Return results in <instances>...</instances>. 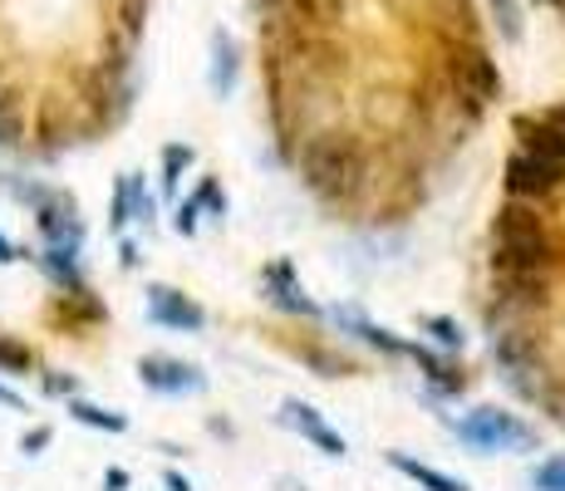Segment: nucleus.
Wrapping results in <instances>:
<instances>
[{
    "label": "nucleus",
    "mask_w": 565,
    "mask_h": 491,
    "mask_svg": "<svg viewBox=\"0 0 565 491\" xmlns=\"http://www.w3.org/2000/svg\"><path fill=\"white\" fill-rule=\"evenodd\" d=\"M0 408H15V413H25V398H20L15 388H6V384H0Z\"/></svg>",
    "instance_id": "obj_28"
},
{
    "label": "nucleus",
    "mask_w": 565,
    "mask_h": 491,
    "mask_svg": "<svg viewBox=\"0 0 565 491\" xmlns=\"http://www.w3.org/2000/svg\"><path fill=\"white\" fill-rule=\"evenodd\" d=\"M40 266H45V276L60 280L64 290H79V246H50L45 256H40Z\"/></svg>",
    "instance_id": "obj_12"
},
{
    "label": "nucleus",
    "mask_w": 565,
    "mask_h": 491,
    "mask_svg": "<svg viewBox=\"0 0 565 491\" xmlns=\"http://www.w3.org/2000/svg\"><path fill=\"white\" fill-rule=\"evenodd\" d=\"M178 232H182V236L198 232V202H182V206H178Z\"/></svg>",
    "instance_id": "obj_26"
},
{
    "label": "nucleus",
    "mask_w": 565,
    "mask_h": 491,
    "mask_svg": "<svg viewBox=\"0 0 565 491\" xmlns=\"http://www.w3.org/2000/svg\"><path fill=\"white\" fill-rule=\"evenodd\" d=\"M138 378H143L153 393H202L206 388L202 369L182 364V359H158V354L138 364Z\"/></svg>",
    "instance_id": "obj_4"
},
{
    "label": "nucleus",
    "mask_w": 565,
    "mask_h": 491,
    "mask_svg": "<svg viewBox=\"0 0 565 491\" xmlns=\"http://www.w3.org/2000/svg\"><path fill=\"white\" fill-rule=\"evenodd\" d=\"M124 487H128V477L114 467V472H108V491H124Z\"/></svg>",
    "instance_id": "obj_31"
},
{
    "label": "nucleus",
    "mask_w": 565,
    "mask_h": 491,
    "mask_svg": "<svg viewBox=\"0 0 565 491\" xmlns=\"http://www.w3.org/2000/svg\"><path fill=\"white\" fill-rule=\"evenodd\" d=\"M188 162H192V148H168L162 152V192L178 188V172L188 168Z\"/></svg>",
    "instance_id": "obj_21"
},
{
    "label": "nucleus",
    "mask_w": 565,
    "mask_h": 491,
    "mask_svg": "<svg viewBox=\"0 0 565 491\" xmlns=\"http://www.w3.org/2000/svg\"><path fill=\"white\" fill-rule=\"evenodd\" d=\"M556 128H561V134H565V108H561V114H556Z\"/></svg>",
    "instance_id": "obj_32"
},
{
    "label": "nucleus",
    "mask_w": 565,
    "mask_h": 491,
    "mask_svg": "<svg viewBox=\"0 0 565 491\" xmlns=\"http://www.w3.org/2000/svg\"><path fill=\"white\" fill-rule=\"evenodd\" d=\"M452 433H458L467 447H477V452H516V447L536 442L516 413H497V408H477L472 418L452 423Z\"/></svg>",
    "instance_id": "obj_2"
},
{
    "label": "nucleus",
    "mask_w": 565,
    "mask_h": 491,
    "mask_svg": "<svg viewBox=\"0 0 565 491\" xmlns=\"http://www.w3.org/2000/svg\"><path fill=\"white\" fill-rule=\"evenodd\" d=\"M35 212H40L35 222H40V232H45L50 246H79V242H84V226H79V216H74V202H70V196H60V192L40 196Z\"/></svg>",
    "instance_id": "obj_5"
},
{
    "label": "nucleus",
    "mask_w": 565,
    "mask_h": 491,
    "mask_svg": "<svg viewBox=\"0 0 565 491\" xmlns=\"http://www.w3.org/2000/svg\"><path fill=\"white\" fill-rule=\"evenodd\" d=\"M0 369H6V374H30V369H35V354H30L20 340H6V334H0Z\"/></svg>",
    "instance_id": "obj_19"
},
{
    "label": "nucleus",
    "mask_w": 565,
    "mask_h": 491,
    "mask_svg": "<svg viewBox=\"0 0 565 491\" xmlns=\"http://www.w3.org/2000/svg\"><path fill=\"white\" fill-rule=\"evenodd\" d=\"M148 314H153V324H168V330H188V334L206 330V310H202V305H192L182 290H168V286L148 290Z\"/></svg>",
    "instance_id": "obj_3"
},
{
    "label": "nucleus",
    "mask_w": 565,
    "mask_h": 491,
    "mask_svg": "<svg viewBox=\"0 0 565 491\" xmlns=\"http://www.w3.org/2000/svg\"><path fill=\"white\" fill-rule=\"evenodd\" d=\"M428 330L438 334V344H443V349H462V330H458L452 320H428Z\"/></svg>",
    "instance_id": "obj_24"
},
{
    "label": "nucleus",
    "mask_w": 565,
    "mask_h": 491,
    "mask_svg": "<svg viewBox=\"0 0 565 491\" xmlns=\"http://www.w3.org/2000/svg\"><path fill=\"white\" fill-rule=\"evenodd\" d=\"M192 202H198V206H212V212H216V216H222V212H226V196H222V188H216V182H212V178H206V182H202V188H198V196H192Z\"/></svg>",
    "instance_id": "obj_23"
},
{
    "label": "nucleus",
    "mask_w": 565,
    "mask_h": 491,
    "mask_svg": "<svg viewBox=\"0 0 565 491\" xmlns=\"http://www.w3.org/2000/svg\"><path fill=\"white\" fill-rule=\"evenodd\" d=\"M531 487L536 491H565V457H546L531 467Z\"/></svg>",
    "instance_id": "obj_18"
},
{
    "label": "nucleus",
    "mask_w": 565,
    "mask_h": 491,
    "mask_svg": "<svg viewBox=\"0 0 565 491\" xmlns=\"http://www.w3.org/2000/svg\"><path fill=\"white\" fill-rule=\"evenodd\" d=\"M388 467H394V472H404L408 482H418L423 491H467V482H462V477H448V472H438V467L418 462V457H408V452H388Z\"/></svg>",
    "instance_id": "obj_8"
},
{
    "label": "nucleus",
    "mask_w": 565,
    "mask_h": 491,
    "mask_svg": "<svg viewBox=\"0 0 565 491\" xmlns=\"http://www.w3.org/2000/svg\"><path fill=\"white\" fill-rule=\"evenodd\" d=\"M25 143V108H20V94H0V148H20Z\"/></svg>",
    "instance_id": "obj_15"
},
{
    "label": "nucleus",
    "mask_w": 565,
    "mask_h": 491,
    "mask_svg": "<svg viewBox=\"0 0 565 491\" xmlns=\"http://www.w3.org/2000/svg\"><path fill=\"white\" fill-rule=\"evenodd\" d=\"M128 222H134V172H128V178H118L114 206H108V226H114V232H124Z\"/></svg>",
    "instance_id": "obj_16"
},
{
    "label": "nucleus",
    "mask_w": 565,
    "mask_h": 491,
    "mask_svg": "<svg viewBox=\"0 0 565 491\" xmlns=\"http://www.w3.org/2000/svg\"><path fill=\"white\" fill-rule=\"evenodd\" d=\"M556 182H561V168L531 158V152H516L507 162V188H512V196H546V192H556Z\"/></svg>",
    "instance_id": "obj_6"
},
{
    "label": "nucleus",
    "mask_w": 565,
    "mask_h": 491,
    "mask_svg": "<svg viewBox=\"0 0 565 491\" xmlns=\"http://www.w3.org/2000/svg\"><path fill=\"white\" fill-rule=\"evenodd\" d=\"M340 324H350L354 334H360L364 344H374V349H384V354H408V344L404 340H394V334L384 330V324H369L360 310H340Z\"/></svg>",
    "instance_id": "obj_13"
},
{
    "label": "nucleus",
    "mask_w": 565,
    "mask_h": 491,
    "mask_svg": "<svg viewBox=\"0 0 565 491\" xmlns=\"http://www.w3.org/2000/svg\"><path fill=\"white\" fill-rule=\"evenodd\" d=\"M296 10L310 25H340L344 20V0H296Z\"/></svg>",
    "instance_id": "obj_17"
},
{
    "label": "nucleus",
    "mask_w": 565,
    "mask_h": 491,
    "mask_svg": "<svg viewBox=\"0 0 565 491\" xmlns=\"http://www.w3.org/2000/svg\"><path fill=\"white\" fill-rule=\"evenodd\" d=\"M70 413L74 423H84V428H99V433H128V418L114 408H99V403L89 398H70Z\"/></svg>",
    "instance_id": "obj_14"
},
{
    "label": "nucleus",
    "mask_w": 565,
    "mask_h": 491,
    "mask_svg": "<svg viewBox=\"0 0 565 491\" xmlns=\"http://www.w3.org/2000/svg\"><path fill=\"white\" fill-rule=\"evenodd\" d=\"M492 15H497V25H502L507 40H521V6L516 0H492Z\"/></svg>",
    "instance_id": "obj_22"
},
{
    "label": "nucleus",
    "mask_w": 565,
    "mask_h": 491,
    "mask_svg": "<svg viewBox=\"0 0 565 491\" xmlns=\"http://www.w3.org/2000/svg\"><path fill=\"white\" fill-rule=\"evenodd\" d=\"M10 260H20V246L10 242L6 232H0V266H10Z\"/></svg>",
    "instance_id": "obj_29"
},
{
    "label": "nucleus",
    "mask_w": 565,
    "mask_h": 491,
    "mask_svg": "<svg viewBox=\"0 0 565 491\" xmlns=\"http://www.w3.org/2000/svg\"><path fill=\"white\" fill-rule=\"evenodd\" d=\"M25 452H40V447H50V428H35V433H25Z\"/></svg>",
    "instance_id": "obj_27"
},
{
    "label": "nucleus",
    "mask_w": 565,
    "mask_h": 491,
    "mask_svg": "<svg viewBox=\"0 0 565 491\" xmlns=\"http://www.w3.org/2000/svg\"><path fill=\"white\" fill-rule=\"evenodd\" d=\"M536 212H526V206H507L502 216H497V236H516V232H536Z\"/></svg>",
    "instance_id": "obj_20"
},
{
    "label": "nucleus",
    "mask_w": 565,
    "mask_h": 491,
    "mask_svg": "<svg viewBox=\"0 0 565 491\" xmlns=\"http://www.w3.org/2000/svg\"><path fill=\"white\" fill-rule=\"evenodd\" d=\"M162 487H168V491H192V487H188V477H178V472L162 477Z\"/></svg>",
    "instance_id": "obj_30"
},
{
    "label": "nucleus",
    "mask_w": 565,
    "mask_h": 491,
    "mask_svg": "<svg viewBox=\"0 0 565 491\" xmlns=\"http://www.w3.org/2000/svg\"><path fill=\"white\" fill-rule=\"evenodd\" d=\"M74 378L70 374H45V393H54V398H74Z\"/></svg>",
    "instance_id": "obj_25"
},
{
    "label": "nucleus",
    "mask_w": 565,
    "mask_h": 491,
    "mask_svg": "<svg viewBox=\"0 0 565 491\" xmlns=\"http://www.w3.org/2000/svg\"><path fill=\"white\" fill-rule=\"evenodd\" d=\"M280 418H286L290 428L300 433V438H310V442L320 447L324 457H344V438H340V433H330V428H324V418H320V413L310 408V403H300V398H286V408H280Z\"/></svg>",
    "instance_id": "obj_7"
},
{
    "label": "nucleus",
    "mask_w": 565,
    "mask_h": 491,
    "mask_svg": "<svg viewBox=\"0 0 565 491\" xmlns=\"http://www.w3.org/2000/svg\"><path fill=\"white\" fill-rule=\"evenodd\" d=\"M212 89L216 94H232L236 89V40L226 30L212 35Z\"/></svg>",
    "instance_id": "obj_10"
},
{
    "label": "nucleus",
    "mask_w": 565,
    "mask_h": 491,
    "mask_svg": "<svg viewBox=\"0 0 565 491\" xmlns=\"http://www.w3.org/2000/svg\"><path fill=\"white\" fill-rule=\"evenodd\" d=\"M526 152L541 162H551V168H565V134L556 124H536L526 128Z\"/></svg>",
    "instance_id": "obj_11"
},
{
    "label": "nucleus",
    "mask_w": 565,
    "mask_h": 491,
    "mask_svg": "<svg viewBox=\"0 0 565 491\" xmlns=\"http://www.w3.org/2000/svg\"><path fill=\"white\" fill-rule=\"evenodd\" d=\"M462 74H467V89H472V98H497L502 94V74H497V60H487L482 50H472L462 60Z\"/></svg>",
    "instance_id": "obj_9"
},
{
    "label": "nucleus",
    "mask_w": 565,
    "mask_h": 491,
    "mask_svg": "<svg viewBox=\"0 0 565 491\" xmlns=\"http://www.w3.org/2000/svg\"><path fill=\"white\" fill-rule=\"evenodd\" d=\"M306 172L310 182L320 188L324 196H354L364 182V158L354 143H340V138H330V143H315L306 152Z\"/></svg>",
    "instance_id": "obj_1"
},
{
    "label": "nucleus",
    "mask_w": 565,
    "mask_h": 491,
    "mask_svg": "<svg viewBox=\"0 0 565 491\" xmlns=\"http://www.w3.org/2000/svg\"><path fill=\"white\" fill-rule=\"evenodd\" d=\"M551 6H565V0H551Z\"/></svg>",
    "instance_id": "obj_33"
}]
</instances>
